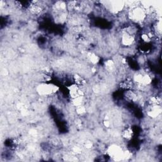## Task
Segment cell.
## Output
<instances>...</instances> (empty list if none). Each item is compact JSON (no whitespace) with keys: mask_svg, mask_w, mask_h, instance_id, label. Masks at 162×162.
Segmentation results:
<instances>
[{"mask_svg":"<svg viewBox=\"0 0 162 162\" xmlns=\"http://www.w3.org/2000/svg\"><path fill=\"white\" fill-rule=\"evenodd\" d=\"M73 79L75 82L74 84H77L81 88L86 84V81L81 76V75L78 74H75L73 76Z\"/></svg>","mask_w":162,"mask_h":162,"instance_id":"cell-8","label":"cell"},{"mask_svg":"<svg viewBox=\"0 0 162 162\" xmlns=\"http://www.w3.org/2000/svg\"><path fill=\"white\" fill-rule=\"evenodd\" d=\"M106 152L110 157L113 158L116 161L123 160L124 151L119 146L113 144L107 149Z\"/></svg>","mask_w":162,"mask_h":162,"instance_id":"cell-3","label":"cell"},{"mask_svg":"<svg viewBox=\"0 0 162 162\" xmlns=\"http://www.w3.org/2000/svg\"><path fill=\"white\" fill-rule=\"evenodd\" d=\"M86 112H87L86 108L83 105L77 106L76 109H75V112L79 115H83L86 113Z\"/></svg>","mask_w":162,"mask_h":162,"instance_id":"cell-12","label":"cell"},{"mask_svg":"<svg viewBox=\"0 0 162 162\" xmlns=\"http://www.w3.org/2000/svg\"><path fill=\"white\" fill-rule=\"evenodd\" d=\"M115 65H116V64L115 63L113 60H107L105 63V69H106V70H107L108 72H112L115 70V69L116 68Z\"/></svg>","mask_w":162,"mask_h":162,"instance_id":"cell-9","label":"cell"},{"mask_svg":"<svg viewBox=\"0 0 162 162\" xmlns=\"http://www.w3.org/2000/svg\"><path fill=\"white\" fill-rule=\"evenodd\" d=\"M133 134H134V132L132 131V129L131 127H127L125 128L122 131L121 136L125 140H130L132 138Z\"/></svg>","mask_w":162,"mask_h":162,"instance_id":"cell-7","label":"cell"},{"mask_svg":"<svg viewBox=\"0 0 162 162\" xmlns=\"http://www.w3.org/2000/svg\"><path fill=\"white\" fill-rule=\"evenodd\" d=\"M93 146V144L91 141H87L85 143V148H86L87 149H91Z\"/></svg>","mask_w":162,"mask_h":162,"instance_id":"cell-13","label":"cell"},{"mask_svg":"<svg viewBox=\"0 0 162 162\" xmlns=\"http://www.w3.org/2000/svg\"><path fill=\"white\" fill-rule=\"evenodd\" d=\"M88 59L93 64H96L99 62L100 58L94 53H89L88 55Z\"/></svg>","mask_w":162,"mask_h":162,"instance_id":"cell-11","label":"cell"},{"mask_svg":"<svg viewBox=\"0 0 162 162\" xmlns=\"http://www.w3.org/2000/svg\"><path fill=\"white\" fill-rule=\"evenodd\" d=\"M124 98L128 101H130V102H137L139 101L140 100L139 98V95L137 93V91H136L134 89H129V90H125L124 92Z\"/></svg>","mask_w":162,"mask_h":162,"instance_id":"cell-6","label":"cell"},{"mask_svg":"<svg viewBox=\"0 0 162 162\" xmlns=\"http://www.w3.org/2000/svg\"><path fill=\"white\" fill-rule=\"evenodd\" d=\"M120 41L122 47H132L136 42V36L129 34L122 30L120 37Z\"/></svg>","mask_w":162,"mask_h":162,"instance_id":"cell-4","label":"cell"},{"mask_svg":"<svg viewBox=\"0 0 162 162\" xmlns=\"http://www.w3.org/2000/svg\"><path fill=\"white\" fill-rule=\"evenodd\" d=\"M84 103V96H80L77 97L76 98L72 99V105L73 106H79L81 105H82Z\"/></svg>","mask_w":162,"mask_h":162,"instance_id":"cell-10","label":"cell"},{"mask_svg":"<svg viewBox=\"0 0 162 162\" xmlns=\"http://www.w3.org/2000/svg\"><path fill=\"white\" fill-rule=\"evenodd\" d=\"M59 88L57 85L48 84H42L38 86L37 92L38 93L43 96H49L57 93Z\"/></svg>","mask_w":162,"mask_h":162,"instance_id":"cell-2","label":"cell"},{"mask_svg":"<svg viewBox=\"0 0 162 162\" xmlns=\"http://www.w3.org/2000/svg\"><path fill=\"white\" fill-rule=\"evenodd\" d=\"M127 18L134 24H144L147 17L146 10L141 6L138 5L134 8L128 9Z\"/></svg>","mask_w":162,"mask_h":162,"instance_id":"cell-1","label":"cell"},{"mask_svg":"<svg viewBox=\"0 0 162 162\" xmlns=\"http://www.w3.org/2000/svg\"><path fill=\"white\" fill-rule=\"evenodd\" d=\"M146 113L148 117L152 118H157L160 117L161 113V105H153L148 103L146 107Z\"/></svg>","mask_w":162,"mask_h":162,"instance_id":"cell-5","label":"cell"}]
</instances>
